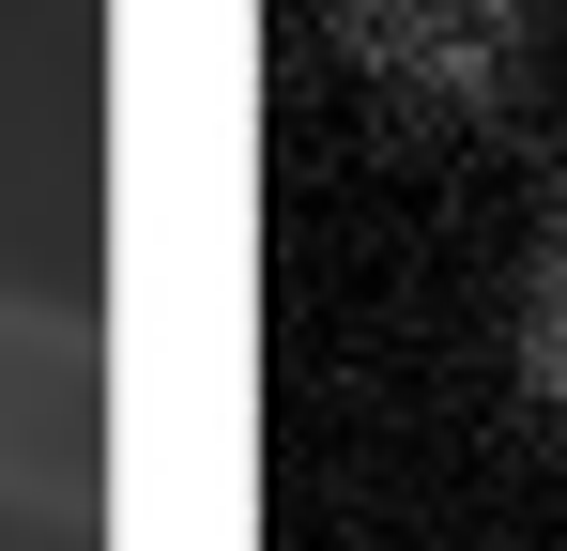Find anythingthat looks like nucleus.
<instances>
[{"label": "nucleus", "mask_w": 567, "mask_h": 551, "mask_svg": "<svg viewBox=\"0 0 567 551\" xmlns=\"http://www.w3.org/2000/svg\"><path fill=\"white\" fill-rule=\"evenodd\" d=\"M107 490V353L62 306H0V506Z\"/></svg>", "instance_id": "1"}]
</instances>
